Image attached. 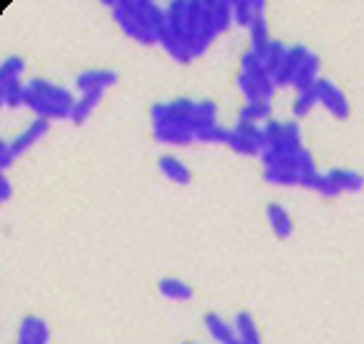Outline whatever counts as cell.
Listing matches in <instances>:
<instances>
[{
	"instance_id": "cell-22",
	"label": "cell",
	"mask_w": 364,
	"mask_h": 344,
	"mask_svg": "<svg viewBox=\"0 0 364 344\" xmlns=\"http://www.w3.org/2000/svg\"><path fill=\"white\" fill-rule=\"evenodd\" d=\"M237 120L240 122H252V125H264L267 120H272V102H245L237 110Z\"/></svg>"
},
{
	"instance_id": "cell-14",
	"label": "cell",
	"mask_w": 364,
	"mask_h": 344,
	"mask_svg": "<svg viewBox=\"0 0 364 344\" xmlns=\"http://www.w3.org/2000/svg\"><path fill=\"white\" fill-rule=\"evenodd\" d=\"M16 344H50V327L38 314H28L21 319L16 332Z\"/></svg>"
},
{
	"instance_id": "cell-4",
	"label": "cell",
	"mask_w": 364,
	"mask_h": 344,
	"mask_svg": "<svg viewBox=\"0 0 364 344\" xmlns=\"http://www.w3.org/2000/svg\"><path fill=\"white\" fill-rule=\"evenodd\" d=\"M75 102L77 95L60 82L46 80V77H33L26 82L23 107L33 110L36 117H43V120H70Z\"/></svg>"
},
{
	"instance_id": "cell-18",
	"label": "cell",
	"mask_w": 364,
	"mask_h": 344,
	"mask_svg": "<svg viewBox=\"0 0 364 344\" xmlns=\"http://www.w3.org/2000/svg\"><path fill=\"white\" fill-rule=\"evenodd\" d=\"M267 222L277 240H289L294 235V220L279 203L267 205Z\"/></svg>"
},
{
	"instance_id": "cell-17",
	"label": "cell",
	"mask_w": 364,
	"mask_h": 344,
	"mask_svg": "<svg viewBox=\"0 0 364 344\" xmlns=\"http://www.w3.org/2000/svg\"><path fill=\"white\" fill-rule=\"evenodd\" d=\"M157 167H160L162 178H167L170 183L180 185V188H188L193 183V172H190L188 162H182L180 157L175 155H162L157 160Z\"/></svg>"
},
{
	"instance_id": "cell-20",
	"label": "cell",
	"mask_w": 364,
	"mask_h": 344,
	"mask_svg": "<svg viewBox=\"0 0 364 344\" xmlns=\"http://www.w3.org/2000/svg\"><path fill=\"white\" fill-rule=\"evenodd\" d=\"M235 332H237V342L240 344H262V334H259L257 324H255V317L245 309H240L235 314Z\"/></svg>"
},
{
	"instance_id": "cell-12",
	"label": "cell",
	"mask_w": 364,
	"mask_h": 344,
	"mask_svg": "<svg viewBox=\"0 0 364 344\" xmlns=\"http://www.w3.org/2000/svg\"><path fill=\"white\" fill-rule=\"evenodd\" d=\"M235 85L242 92L245 102H257V100L272 102V95L277 90L274 77L269 75H242V72H237L235 75Z\"/></svg>"
},
{
	"instance_id": "cell-21",
	"label": "cell",
	"mask_w": 364,
	"mask_h": 344,
	"mask_svg": "<svg viewBox=\"0 0 364 344\" xmlns=\"http://www.w3.org/2000/svg\"><path fill=\"white\" fill-rule=\"evenodd\" d=\"M105 95H107L105 90H92V92H82V95H77V102H75V110H73L70 122H75V125L87 122V117L97 110V105H100Z\"/></svg>"
},
{
	"instance_id": "cell-10",
	"label": "cell",
	"mask_w": 364,
	"mask_h": 344,
	"mask_svg": "<svg viewBox=\"0 0 364 344\" xmlns=\"http://www.w3.org/2000/svg\"><path fill=\"white\" fill-rule=\"evenodd\" d=\"M228 147L237 155L247 157H262L264 152V130L262 125H252V122H235L230 127V140Z\"/></svg>"
},
{
	"instance_id": "cell-1",
	"label": "cell",
	"mask_w": 364,
	"mask_h": 344,
	"mask_svg": "<svg viewBox=\"0 0 364 344\" xmlns=\"http://www.w3.org/2000/svg\"><path fill=\"white\" fill-rule=\"evenodd\" d=\"M232 26V0H175L167 6L160 45L175 63L190 65Z\"/></svg>"
},
{
	"instance_id": "cell-8",
	"label": "cell",
	"mask_w": 364,
	"mask_h": 344,
	"mask_svg": "<svg viewBox=\"0 0 364 344\" xmlns=\"http://www.w3.org/2000/svg\"><path fill=\"white\" fill-rule=\"evenodd\" d=\"M48 132H50V120L36 117V120H33L23 132H18L16 137L3 140V145H0V167H3V170L13 167V162H16L18 157L26 155L28 150H33Z\"/></svg>"
},
{
	"instance_id": "cell-7",
	"label": "cell",
	"mask_w": 364,
	"mask_h": 344,
	"mask_svg": "<svg viewBox=\"0 0 364 344\" xmlns=\"http://www.w3.org/2000/svg\"><path fill=\"white\" fill-rule=\"evenodd\" d=\"M264 130V152H262V165L272 162L277 157L292 155V152L304 147V135L299 120H267L262 125Z\"/></svg>"
},
{
	"instance_id": "cell-5",
	"label": "cell",
	"mask_w": 364,
	"mask_h": 344,
	"mask_svg": "<svg viewBox=\"0 0 364 344\" xmlns=\"http://www.w3.org/2000/svg\"><path fill=\"white\" fill-rule=\"evenodd\" d=\"M262 178L267 180L274 188H307L314 190L319 178L317 162L314 155L302 147V150L292 152V155L277 157L272 162H264L262 165Z\"/></svg>"
},
{
	"instance_id": "cell-27",
	"label": "cell",
	"mask_w": 364,
	"mask_h": 344,
	"mask_svg": "<svg viewBox=\"0 0 364 344\" xmlns=\"http://www.w3.org/2000/svg\"><path fill=\"white\" fill-rule=\"evenodd\" d=\"M182 344H195V342H182Z\"/></svg>"
},
{
	"instance_id": "cell-19",
	"label": "cell",
	"mask_w": 364,
	"mask_h": 344,
	"mask_svg": "<svg viewBox=\"0 0 364 344\" xmlns=\"http://www.w3.org/2000/svg\"><path fill=\"white\" fill-rule=\"evenodd\" d=\"M157 289L165 299H172V302H190L195 297V289L190 282L180 277H162L157 282Z\"/></svg>"
},
{
	"instance_id": "cell-9",
	"label": "cell",
	"mask_w": 364,
	"mask_h": 344,
	"mask_svg": "<svg viewBox=\"0 0 364 344\" xmlns=\"http://www.w3.org/2000/svg\"><path fill=\"white\" fill-rule=\"evenodd\" d=\"M364 190V175L349 167H332L327 172H319L314 193L327 200H334L339 195H354Z\"/></svg>"
},
{
	"instance_id": "cell-3",
	"label": "cell",
	"mask_w": 364,
	"mask_h": 344,
	"mask_svg": "<svg viewBox=\"0 0 364 344\" xmlns=\"http://www.w3.org/2000/svg\"><path fill=\"white\" fill-rule=\"evenodd\" d=\"M102 6L110 11L112 21L127 38L140 45H160V36L167 23V8L152 0H105Z\"/></svg>"
},
{
	"instance_id": "cell-2",
	"label": "cell",
	"mask_w": 364,
	"mask_h": 344,
	"mask_svg": "<svg viewBox=\"0 0 364 344\" xmlns=\"http://www.w3.org/2000/svg\"><path fill=\"white\" fill-rule=\"evenodd\" d=\"M150 122L155 142L167 147H188L203 140L213 125H220L218 105L213 100L177 97L170 102H152Z\"/></svg>"
},
{
	"instance_id": "cell-13",
	"label": "cell",
	"mask_w": 364,
	"mask_h": 344,
	"mask_svg": "<svg viewBox=\"0 0 364 344\" xmlns=\"http://www.w3.org/2000/svg\"><path fill=\"white\" fill-rule=\"evenodd\" d=\"M112 85H117V72L112 68H90V70L77 72L75 77V90L77 95L92 90H110Z\"/></svg>"
},
{
	"instance_id": "cell-6",
	"label": "cell",
	"mask_w": 364,
	"mask_h": 344,
	"mask_svg": "<svg viewBox=\"0 0 364 344\" xmlns=\"http://www.w3.org/2000/svg\"><path fill=\"white\" fill-rule=\"evenodd\" d=\"M319 55L314 50H309L307 45H289L287 55H284L279 70L274 72V85L277 87H292L294 92L314 87L319 75Z\"/></svg>"
},
{
	"instance_id": "cell-11",
	"label": "cell",
	"mask_w": 364,
	"mask_h": 344,
	"mask_svg": "<svg viewBox=\"0 0 364 344\" xmlns=\"http://www.w3.org/2000/svg\"><path fill=\"white\" fill-rule=\"evenodd\" d=\"M317 100L319 107H324L334 120H347L352 115V105H349L347 92L332 77H319L317 80Z\"/></svg>"
},
{
	"instance_id": "cell-25",
	"label": "cell",
	"mask_w": 364,
	"mask_h": 344,
	"mask_svg": "<svg viewBox=\"0 0 364 344\" xmlns=\"http://www.w3.org/2000/svg\"><path fill=\"white\" fill-rule=\"evenodd\" d=\"M26 70L28 63L21 55H11L3 60L0 68V80H11V82H26Z\"/></svg>"
},
{
	"instance_id": "cell-24",
	"label": "cell",
	"mask_w": 364,
	"mask_h": 344,
	"mask_svg": "<svg viewBox=\"0 0 364 344\" xmlns=\"http://www.w3.org/2000/svg\"><path fill=\"white\" fill-rule=\"evenodd\" d=\"M317 105H319V100H317V85H314V87H307V90L294 92L292 112H294V117H297V120H302V117H307L309 112H312Z\"/></svg>"
},
{
	"instance_id": "cell-16",
	"label": "cell",
	"mask_w": 364,
	"mask_h": 344,
	"mask_svg": "<svg viewBox=\"0 0 364 344\" xmlns=\"http://www.w3.org/2000/svg\"><path fill=\"white\" fill-rule=\"evenodd\" d=\"M203 324L208 329V334L215 339L218 344H240L237 342V332H235V324L228 322L223 314L218 312H205Z\"/></svg>"
},
{
	"instance_id": "cell-15",
	"label": "cell",
	"mask_w": 364,
	"mask_h": 344,
	"mask_svg": "<svg viewBox=\"0 0 364 344\" xmlns=\"http://www.w3.org/2000/svg\"><path fill=\"white\" fill-rule=\"evenodd\" d=\"M267 16V3L264 0H232V18L235 26L250 33V28L257 23V18Z\"/></svg>"
},
{
	"instance_id": "cell-23",
	"label": "cell",
	"mask_w": 364,
	"mask_h": 344,
	"mask_svg": "<svg viewBox=\"0 0 364 344\" xmlns=\"http://www.w3.org/2000/svg\"><path fill=\"white\" fill-rule=\"evenodd\" d=\"M23 95H26V82L0 80V102L6 110H18L23 107Z\"/></svg>"
},
{
	"instance_id": "cell-26",
	"label": "cell",
	"mask_w": 364,
	"mask_h": 344,
	"mask_svg": "<svg viewBox=\"0 0 364 344\" xmlns=\"http://www.w3.org/2000/svg\"><path fill=\"white\" fill-rule=\"evenodd\" d=\"M11 198H13V183L8 180V175H3V178H0V200L8 203Z\"/></svg>"
}]
</instances>
